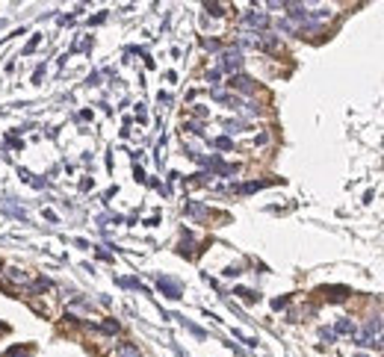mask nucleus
<instances>
[{"instance_id": "f257e3e1", "label": "nucleus", "mask_w": 384, "mask_h": 357, "mask_svg": "<svg viewBox=\"0 0 384 357\" xmlns=\"http://www.w3.org/2000/svg\"><path fill=\"white\" fill-rule=\"evenodd\" d=\"M115 357H142V354H139V351H136L133 345H122V348H119V354H115Z\"/></svg>"}]
</instances>
